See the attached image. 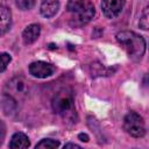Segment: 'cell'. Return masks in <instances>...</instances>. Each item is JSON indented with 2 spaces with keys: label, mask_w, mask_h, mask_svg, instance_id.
<instances>
[{
  "label": "cell",
  "mask_w": 149,
  "mask_h": 149,
  "mask_svg": "<svg viewBox=\"0 0 149 149\" xmlns=\"http://www.w3.org/2000/svg\"><path fill=\"white\" fill-rule=\"evenodd\" d=\"M55 66L50 63L43 62V61H37L33 62L29 65V73L36 78H47L54 74L55 72Z\"/></svg>",
  "instance_id": "6"
},
{
  "label": "cell",
  "mask_w": 149,
  "mask_h": 149,
  "mask_svg": "<svg viewBox=\"0 0 149 149\" xmlns=\"http://www.w3.org/2000/svg\"><path fill=\"white\" fill-rule=\"evenodd\" d=\"M59 9V0H43L40 12L44 17H52Z\"/></svg>",
  "instance_id": "9"
},
{
  "label": "cell",
  "mask_w": 149,
  "mask_h": 149,
  "mask_svg": "<svg viewBox=\"0 0 149 149\" xmlns=\"http://www.w3.org/2000/svg\"><path fill=\"white\" fill-rule=\"evenodd\" d=\"M139 27L143 30H149V3L144 7L140 21H139Z\"/></svg>",
  "instance_id": "13"
},
{
  "label": "cell",
  "mask_w": 149,
  "mask_h": 149,
  "mask_svg": "<svg viewBox=\"0 0 149 149\" xmlns=\"http://www.w3.org/2000/svg\"><path fill=\"white\" fill-rule=\"evenodd\" d=\"M116 40L130 59L137 62L144 55L146 41L141 35L130 30H123L116 34Z\"/></svg>",
  "instance_id": "3"
},
{
  "label": "cell",
  "mask_w": 149,
  "mask_h": 149,
  "mask_svg": "<svg viewBox=\"0 0 149 149\" xmlns=\"http://www.w3.org/2000/svg\"><path fill=\"white\" fill-rule=\"evenodd\" d=\"M51 106L54 112L58 114L64 122L71 125L77 122L78 118L74 106V94L70 87L64 86L57 90L52 97Z\"/></svg>",
  "instance_id": "1"
},
{
  "label": "cell",
  "mask_w": 149,
  "mask_h": 149,
  "mask_svg": "<svg viewBox=\"0 0 149 149\" xmlns=\"http://www.w3.org/2000/svg\"><path fill=\"white\" fill-rule=\"evenodd\" d=\"M5 91L16 101H23L29 97L31 92V85L23 76L17 74L8 80L5 86Z\"/></svg>",
  "instance_id": "4"
},
{
  "label": "cell",
  "mask_w": 149,
  "mask_h": 149,
  "mask_svg": "<svg viewBox=\"0 0 149 149\" xmlns=\"http://www.w3.org/2000/svg\"><path fill=\"white\" fill-rule=\"evenodd\" d=\"M64 148H80V146H78L76 143H66L64 146Z\"/></svg>",
  "instance_id": "20"
},
{
  "label": "cell",
  "mask_w": 149,
  "mask_h": 149,
  "mask_svg": "<svg viewBox=\"0 0 149 149\" xmlns=\"http://www.w3.org/2000/svg\"><path fill=\"white\" fill-rule=\"evenodd\" d=\"M125 5L126 0H102L101 10L106 17L114 19L122 12Z\"/></svg>",
  "instance_id": "7"
},
{
  "label": "cell",
  "mask_w": 149,
  "mask_h": 149,
  "mask_svg": "<svg viewBox=\"0 0 149 149\" xmlns=\"http://www.w3.org/2000/svg\"><path fill=\"white\" fill-rule=\"evenodd\" d=\"M0 125H1V136H0V143H2V141H3V137H5V125H3V122H0Z\"/></svg>",
  "instance_id": "18"
},
{
  "label": "cell",
  "mask_w": 149,
  "mask_h": 149,
  "mask_svg": "<svg viewBox=\"0 0 149 149\" xmlns=\"http://www.w3.org/2000/svg\"><path fill=\"white\" fill-rule=\"evenodd\" d=\"M16 100L12 97V95H9V94H7L6 92L2 94V97H1V108H2V112L6 114V115H13L15 112H16Z\"/></svg>",
  "instance_id": "10"
},
{
  "label": "cell",
  "mask_w": 149,
  "mask_h": 149,
  "mask_svg": "<svg viewBox=\"0 0 149 149\" xmlns=\"http://www.w3.org/2000/svg\"><path fill=\"white\" fill-rule=\"evenodd\" d=\"M40 34H41V26L40 24H37V23L29 24L28 27H26V29L22 33L23 43L27 44V45L33 44L38 38Z\"/></svg>",
  "instance_id": "8"
},
{
  "label": "cell",
  "mask_w": 149,
  "mask_h": 149,
  "mask_svg": "<svg viewBox=\"0 0 149 149\" xmlns=\"http://www.w3.org/2000/svg\"><path fill=\"white\" fill-rule=\"evenodd\" d=\"M10 61H12V57L9 54H7V52L1 54V72H3L6 70L7 65L10 63Z\"/></svg>",
  "instance_id": "17"
},
{
  "label": "cell",
  "mask_w": 149,
  "mask_h": 149,
  "mask_svg": "<svg viewBox=\"0 0 149 149\" xmlns=\"http://www.w3.org/2000/svg\"><path fill=\"white\" fill-rule=\"evenodd\" d=\"M16 6L21 10H28L31 9L35 5V0H15Z\"/></svg>",
  "instance_id": "15"
},
{
  "label": "cell",
  "mask_w": 149,
  "mask_h": 149,
  "mask_svg": "<svg viewBox=\"0 0 149 149\" xmlns=\"http://www.w3.org/2000/svg\"><path fill=\"white\" fill-rule=\"evenodd\" d=\"M78 137L80 139V141H85V142H87V141H88V136H87L86 134H83V133H81V134H79V135H78Z\"/></svg>",
  "instance_id": "19"
},
{
  "label": "cell",
  "mask_w": 149,
  "mask_h": 149,
  "mask_svg": "<svg viewBox=\"0 0 149 149\" xmlns=\"http://www.w3.org/2000/svg\"><path fill=\"white\" fill-rule=\"evenodd\" d=\"M69 22L72 27H83L94 16L95 9L90 0H70L68 3Z\"/></svg>",
  "instance_id": "2"
},
{
  "label": "cell",
  "mask_w": 149,
  "mask_h": 149,
  "mask_svg": "<svg viewBox=\"0 0 149 149\" xmlns=\"http://www.w3.org/2000/svg\"><path fill=\"white\" fill-rule=\"evenodd\" d=\"M123 128L133 137H142L146 134L144 121L142 116L134 111H130L126 114L123 119Z\"/></svg>",
  "instance_id": "5"
},
{
  "label": "cell",
  "mask_w": 149,
  "mask_h": 149,
  "mask_svg": "<svg viewBox=\"0 0 149 149\" xmlns=\"http://www.w3.org/2000/svg\"><path fill=\"white\" fill-rule=\"evenodd\" d=\"M30 146V141L28 136L21 132L15 133L9 142V148L12 149H19V148H28Z\"/></svg>",
  "instance_id": "11"
},
{
  "label": "cell",
  "mask_w": 149,
  "mask_h": 149,
  "mask_svg": "<svg viewBox=\"0 0 149 149\" xmlns=\"http://www.w3.org/2000/svg\"><path fill=\"white\" fill-rule=\"evenodd\" d=\"M91 72H92L93 77L104 76L105 74V68L101 64H92L91 65Z\"/></svg>",
  "instance_id": "16"
},
{
  "label": "cell",
  "mask_w": 149,
  "mask_h": 149,
  "mask_svg": "<svg viewBox=\"0 0 149 149\" xmlns=\"http://www.w3.org/2000/svg\"><path fill=\"white\" fill-rule=\"evenodd\" d=\"M58 147H59V142L56 140H52V139H43L36 144V149L37 148L52 149V148H58Z\"/></svg>",
  "instance_id": "14"
},
{
  "label": "cell",
  "mask_w": 149,
  "mask_h": 149,
  "mask_svg": "<svg viewBox=\"0 0 149 149\" xmlns=\"http://www.w3.org/2000/svg\"><path fill=\"white\" fill-rule=\"evenodd\" d=\"M0 13H1V35H5L9 30L12 24V13L10 9L6 6H1Z\"/></svg>",
  "instance_id": "12"
}]
</instances>
